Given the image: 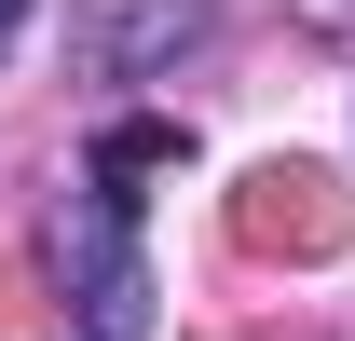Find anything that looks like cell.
I'll list each match as a JSON object with an SVG mask.
<instances>
[{
    "instance_id": "2",
    "label": "cell",
    "mask_w": 355,
    "mask_h": 341,
    "mask_svg": "<svg viewBox=\"0 0 355 341\" xmlns=\"http://www.w3.org/2000/svg\"><path fill=\"white\" fill-rule=\"evenodd\" d=\"M14 42H28V0H0V55H14Z\"/></svg>"
},
{
    "instance_id": "1",
    "label": "cell",
    "mask_w": 355,
    "mask_h": 341,
    "mask_svg": "<svg viewBox=\"0 0 355 341\" xmlns=\"http://www.w3.org/2000/svg\"><path fill=\"white\" fill-rule=\"evenodd\" d=\"M137 205L123 177H96L55 205V259H69V300H83V341H150V246H137Z\"/></svg>"
}]
</instances>
